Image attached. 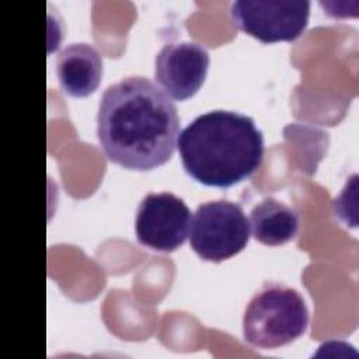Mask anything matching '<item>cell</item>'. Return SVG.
Segmentation results:
<instances>
[{
    "label": "cell",
    "mask_w": 359,
    "mask_h": 359,
    "mask_svg": "<svg viewBox=\"0 0 359 359\" xmlns=\"http://www.w3.org/2000/svg\"><path fill=\"white\" fill-rule=\"evenodd\" d=\"M233 22L264 43L293 41L303 34L310 15L309 0H236Z\"/></svg>",
    "instance_id": "obj_5"
},
{
    "label": "cell",
    "mask_w": 359,
    "mask_h": 359,
    "mask_svg": "<svg viewBox=\"0 0 359 359\" xmlns=\"http://www.w3.org/2000/svg\"><path fill=\"white\" fill-rule=\"evenodd\" d=\"M60 87L72 97H87L97 90L102 77V57L87 42L66 45L56 59Z\"/></svg>",
    "instance_id": "obj_8"
},
{
    "label": "cell",
    "mask_w": 359,
    "mask_h": 359,
    "mask_svg": "<svg viewBox=\"0 0 359 359\" xmlns=\"http://www.w3.org/2000/svg\"><path fill=\"white\" fill-rule=\"evenodd\" d=\"M177 146L185 171L219 188L248 178L264 157V136L254 119L226 109L198 115L180 132Z\"/></svg>",
    "instance_id": "obj_2"
},
{
    "label": "cell",
    "mask_w": 359,
    "mask_h": 359,
    "mask_svg": "<svg viewBox=\"0 0 359 359\" xmlns=\"http://www.w3.org/2000/svg\"><path fill=\"white\" fill-rule=\"evenodd\" d=\"M191 227V210L171 192H150L139 203L135 220L140 244L163 252L184 244Z\"/></svg>",
    "instance_id": "obj_6"
},
{
    "label": "cell",
    "mask_w": 359,
    "mask_h": 359,
    "mask_svg": "<svg viewBox=\"0 0 359 359\" xmlns=\"http://www.w3.org/2000/svg\"><path fill=\"white\" fill-rule=\"evenodd\" d=\"M209 62V52L198 42H168L156 55L154 79L170 98L182 101L201 88Z\"/></svg>",
    "instance_id": "obj_7"
},
{
    "label": "cell",
    "mask_w": 359,
    "mask_h": 359,
    "mask_svg": "<svg viewBox=\"0 0 359 359\" xmlns=\"http://www.w3.org/2000/svg\"><path fill=\"white\" fill-rule=\"evenodd\" d=\"M309 325L303 296L280 283H265L250 300L243 317L244 339L259 349H276L302 337Z\"/></svg>",
    "instance_id": "obj_3"
},
{
    "label": "cell",
    "mask_w": 359,
    "mask_h": 359,
    "mask_svg": "<svg viewBox=\"0 0 359 359\" xmlns=\"http://www.w3.org/2000/svg\"><path fill=\"white\" fill-rule=\"evenodd\" d=\"M175 104L154 81L128 76L105 88L97 112V136L107 157L129 170L167 163L177 146Z\"/></svg>",
    "instance_id": "obj_1"
},
{
    "label": "cell",
    "mask_w": 359,
    "mask_h": 359,
    "mask_svg": "<svg viewBox=\"0 0 359 359\" xmlns=\"http://www.w3.org/2000/svg\"><path fill=\"white\" fill-rule=\"evenodd\" d=\"M250 233V220L238 203L209 201L194 213L189 243L202 259L220 262L238 254L247 245Z\"/></svg>",
    "instance_id": "obj_4"
},
{
    "label": "cell",
    "mask_w": 359,
    "mask_h": 359,
    "mask_svg": "<svg viewBox=\"0 0 359 359\" xmlns=\"http://www.w3.org/2000/svg\"><path fill=\"white\" fill-rule=\"evenodd\" d=\"M250 226L259 243L280 245L297 234L300 220L296 209L273 196H266L251 209Z\"/></svg>",
    "instance_id": "obj_9"
}]
</instances>
